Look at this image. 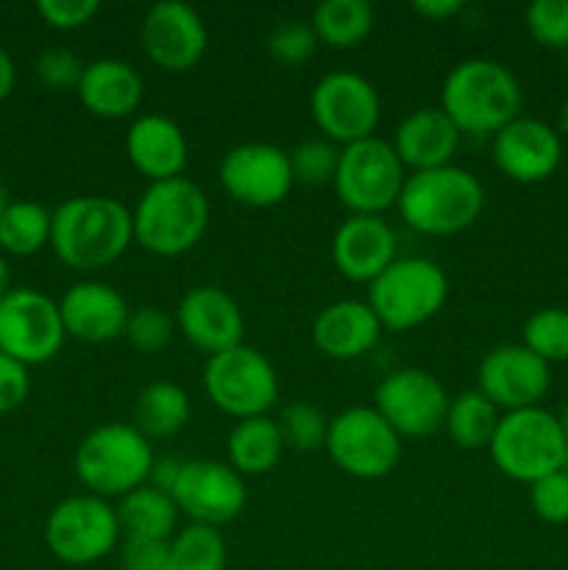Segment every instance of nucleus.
Returning <instances> with one entry per match:
<instances>
[{"mask_svg": "<svg viewBox=\"0 0 568 570\" xmlns=\"http://www.w3.org/2000/svg\"><path fill=\"white\" fill-rule=\"evenodd\" d=\"M527 31L543 48H568V0H535L527 6Z\"/></svg>", "mask_w": 568, "mask_h": 570, "instance_id": "37", "label": "nucleus"}, {"mask_svg": "<svg viewBox=\"0 0 568 570\" xmlns=\"http://www.w3.org/2000/svg\"><path fill=\"white\" fill-rule=\"evenodd\" d=\"M14 81H17V67H14V61H11L9 50L0 45V104H3V100L11 95Z\"/></svg>", "mask_w": 568, "mask_h": 570, "instance_id": "47", "label": "nucleus"}, {"mask_svg": "<svg viewBox=\"0 0 568 570\" xmlns=\"http://www.w3.org/2000/svg\"><path fill=\"white\" fill-rule=\"evenodd\" d=\"M529 504L543 523L568 527V473L557 471L529 484Z\"/></svg>", "mask_w": 568, "mask_h": 570, "instance_id": "40", "label": "nucleus"}, {"mask_svg": "<svg viewBox=\"0 0 568 570\" xmlns=\"http://www.w3.org/2000/svg\"><path fill=\"white\" fill-rule=\"evenodd\" d=\"M217 178L228 198L251 209L278 206L295 184L290 154L271 142H243L232 148L217 167Z\"/></svg>", "mask_w": 568, "mask_h": 570, "instance_id": "16", "label": "nucleus"}, {"mask_svg": "<svg viewBox=\"0 0 568 570\" xmlns=\"http://www.w3.org/2000/svg\"><path fill=\"white\" fill-rule=\"evenodd\" d=\"M84 109L100 120H123L143 104L145 83L137 67L123 59H95L84 65L76 87Z\"/></svg>", "mask_w": 568, "mask_h": 570, "instance_id": "26", "label": "nucleus"}, {"mask_svg": "<svg viewBox=\"0 0 568 570\" xmlns=\"http://www.w3.org/2000/svg\"><path fill=\"white\" fill-rule=\"evenodd\" d=\"M493 465L512 482L535 484L549 473L562 471L566 432L560 417L543 406L505 412L488 445Z\"/></svg>", "mask_w": 568, "mask_h": 570, "instance_id": "7", "label": "nucleus"}, {"mask_svg": "<svg viewBox=\"0 0 568 570\" xmlns=\"http://www.w3.org/2000/svg\"><path fill=\"white\" fill-rule=\"evenodd\" d=\"M566 546H568V538H566Z\"/></svg>", "mask_w": 568, "mask_h": 570, "instance_id": "53", "label": "nucleus"}, {"mask_svg": "<svg viewBox=\"0 0 568 570\" xmlns=\"http://www.w3.org/2000/svg\"><path fill=\"white\" fill-rule=\"evenodd\" d=\"M123 337L143 354H156L173 340V317L161 306H137L128 315Z\"/></svg>", "mask_w": 568, "mask_h": 570, "instance_id": "38", "label": "nucleus"}, {"mask_svg": "<svg viewBox=\"0 0 568 570\" xmlns=\"http://www.w3.org/2000/svg\"><path fill=\"white\" fill-rule=\"evenodd\" d=\"M134 243L154 256H182L204 239L209 198L189 178L150 181L131 209Z\"/></svg>", "mask_w": 568, "mask_h": 570, "instance_id": "2", "label": "nucleus"}, {"mask_svg": "<svg viewBox=\"0 0 568 570\" xmlns=\"http://www.w3.org/2000/svg\"><path fill=\"white\" fill-rule=\"evenodd\" d=\"M404 165L388 139L368 137L340 148L334 193L351 215H382L399 204Z\"/></svg>", "mask_w": 568, "mask_h": 570, "instance_id": "8", "label": "nucleus"}, {"mask_svg": "<svg viewBox=\"0 0 568 570\" xmlns=\"http://www.w3.org/2000/svg\"><path fill=\"white\" fill-rule=\"evenodd\" d=\"M332 259L349 282L371 284L395 262V232L382 215H349L334 232Z\"/></svg>", "mask_w": 568, "mask_h": 570, "instance_id": "21", "label": "nucleus"}, {"mask_svg": "<svg viewBox=\"0 0 568 570\" xmlns=\"http://www.w3.org/2000/svg\"><path fill=\"white\" fill-rule=\"evenodd\" d=\"M154 460L150 440L134 423H104L78 443L72 465L89 493L109 501L148 484Z\"/></svg>", "mask_w": 568, "mask_h": 570, "instance_id": "5", "label": "nucleus"}, {"mask_svg": "<svg viewBox=\"0 0 568 570\" xmlns=\"http://www.w3.org/2000/svg\"><path fill=\"white\" fill-rule=\"evenodd\" d=\"M126 154L128 161L148 181H167V178L182 176L187 167L189 145L176 120L150 111V115L137 117L128 128Z\"/></svg>", "mask_w": 568, "mask_h": 570, "instance_id": "24", "label": "nucleus"}, {"mask_svg": "<svg viewBox=\"0 0 568 570\" xmlns=\"http://www.w3.org/2000/svg\"><path fill=\"white\" fill-rule=\"evenodd\" d=\"M499 417V410L479 390H466V393L449 399L443 429L454 445L466 451H479L490 445Z\"/></svg>", "mask_w": 568, "mask_h": 570, "instance_id": "31", "label": "nucleus"}, {"mask_svg": "<svg viewBox=\"0 0 568 570\" xmlns=\"http://www.w3.org/2000/svg\"><path fill=\"white\" fill-rule=\"evenodd\" d=\"M204 390L217 410L245 421L276 404L278 373L259 348L239 343L206 360Z\"/></svg>", "mask_w": 568, "mask_h": 570, "instance_id": "9", "label": "nucleus"}, {"mask_svg": "<svg viewBox=\"0 0 568 570\" xmlns=\"http://www.w3.org/2000/svg\"><path fill=\"white\" fill-rule=\"evenodd\" d=\"M170 495L189 523L212 529L232 523L248 501L245 479L228 462L217 460L184 462Z\"/></svg>", "mask_w": 568, "mask_h": 570, "instance_id": "15", "label": "nucleus"}, {"mask_svg": "<svg viewBox=\"0 0 568 570\" xmlns=\"http://www.w3.org/2000/svg\"><path fill=\"white\" fill-rule=\"evenodd\" d=\"M134 243L131 212L109 195H76L61 200L50 223V248L72 271H100L120 259Z\"/></svg>", "mask_w": 568, "mask_h": 570, "instance_id": "1", "label": "nucleus"}, {"mask_svg": "<svg viewBox=\"0 0 568 570\" xmlns=\"http://www.w3.org/2000/svg\"><path fill=\"white\" fill-rule=\"evenodd\" d=\"M460 139V128L440 106H421L399 122L390 145L401 165L410 167L412 173H421L451 165Z\"/></svg>", "mask_w": 568, "mask_h": 570, "instance_id": "23", "label": "nucleus"}, {"mask_svg": "<svg viewBox=\"0 0 568 570\" xmlns=\"http://www.w3.org/2000/svg\"><path fill=\"white\" fill-rule=\"evenodd\" d=\"M226 540L217 529L189 523L167 543L170 570H226Z\"/></svg>", "mask_w": 568, "mask_h": 570, "instance_id": "33", "label": "nucleus"}, {"mask_svg": "<svg viewBox=\"0 0 568 570\" xmlns=\"http://www.w3.org/2000/svg\"><path fill=\"white\" fill-rule=\"evenodd\" d=\"M551 387V365L523 343L496 345L477 371V390L501 412L540 406Z\"/></svg>", "mask_w": 568, "mask_h": 570, "instance_id": "17", "label": "nucleus"}, {"mask_svg": "<svg viewBox=\"0 0 568 570\" xmlns=\"http://www.w3.org/2000/svg\"><path fill=\"white\" fill-rule=\"evenodd\" d=\"M555 131H557V134H560V137H566V134H568V95H566V98H562L560 109H557Z\"/></svg>", "mask_w": 568, "mask_h": 570, "instance_id": "48", "label": "nucleus"}, {"mask_svg": "<svg viewBox=\"0 0 568 570\" xmlns=\"http://www.w3.org/2000/svg\"><path fill=\"white\" fill-rule=\"evenodd\" d=\"M115 510L126 540H159V543L173 538V529L182 515L173 495L154 484H143L126 493Z\"/></svg>", "mask_w": 568, "mask_h": 570, "instance_id": "27", "label": "nucleus"}, {"mask_svg": "<svg viewBox=\"0 0 568 570\" xmlns=\"http://www.w3.org/2000/svg\"><path fill=\"white\" fill-rule=\"evenodd\" d=\"M143 50L156 67L167 72H187L204 59L209 31L198 11L182 0L154 3L139 28Z\"/></svg>", "mask_w": 568, "mask_h": 570, "instance_id": "18", "label": "nucleus"}, {"mask_svg": "<svg viewBox=\"0 0 568 570\" xmlns=\"http://www.w3.org/2000/svg\"><path fill=\"white\" fill-rule=\"evenodd\" d=\"M59 312L67 337L92 345L123 337L128 315H131L126 298L106 282L72 284L59 301Z\"/></svg>", "mask_w": 568, "mask_h": 570, "instance_id": "22", "label": "nucleus"}, {"mask_svg": "<svg viewBox=\"0 0 568 570\" xmlns=\"http://www.w3.org/2000/svg\"><path fill=\"white\" fill-rule=\"evenodd\" d=\"M373 410L399 438H429L445 423L449 395L438 376L421 367H401L379 382Z\"/></svg>", "mask_w": 568, "mask_h": 570, "instance_id": "14", "label": "nucleus"}, {"mask_svg": "<svg viewBox=\"0 0 568 570\" xmlns=\"http://www.w3.org/2000/svg\"><path fill=\"white\" fill-rule=\"evenodd\" d=\"M228 465L239 476H262L278 465L284 454V440L273 417H245L228 434Z\"/></svg>", "mask_w": 568, "mask_h": 570, "instance_id": "28", "label": "nucleus"}, {"mask_svg": "<svg viewBox=\"0 0 568 570\" xmlns=\"http://www.w3.org/2000/svg\"><path fill=\"white\" fill-rule=\"evenodd\" d=\"M176 323L184 340L209 356L239 345L245 334L243 309L226 289L215 284L187 289L178 301Z\"/></svg>", "mask_w": 568, "mask_h": 570, "instance_id": "20", "label": "nucleus"}, {"mask_svg": "<svg viewBox=\"0 0 568 570\" xmlns=\"http://www.w3.org/2000/svg\"><path fill=\"white\" fill-rule=\"evenodd\" d=\"M493 161L518 184L549 178L562 161V137L538 117H521L493 134Z\"/></svg>", "mask_w": 568, "mask_h": 570, "instance_id": "19", "label": "nucleus"}, {"mask_svg": "<svg viewBox=\"0 0 568 570\" xmlns=\"http://www.w3.org/2000/svg\"><path fill=\"white\" fill-rule=\"evenodd\" d=\"M412 11L421 14L423 20H432V22H443L449 17L460 14L462 3L460 0H412Z\"/></svg>", "mask_w": 568, "mask_h": 570, "instance_id": "46", "label": "nucleus"}, {"mask_svg": "<svg viewBox=\"0 0 568 570\" xmlns=\"http://www.w3.org/2000/svg\"><path fill=\"white\" fill-rule=\"evenodd\" d=\"M521 83L510 67L493 59H466L454 65L440 89V109L460 134H490L512 122L521 111Z\"/></svg>", "mask_w": 568, "mask_h": 570, "instance_id": "4", "label": "nucleus"}, {"mask_svg": "<svg viewBox=\"0 0 568 570\" xmlns=\"http://www.w3.org/2000/svg\"><path fill=\"white\" fill-rule=\"evenodd\" d=\"M560 423H562V432H566V438H568V406H566V412L560 415Z\"/></svg>", "mask_w": 568, "mask_h": 570, "instance_id": "51", "label": "nucleus"}, {"mask_svg": "<svg viewBox=\"0 0 568 570\" xmlns=\"http://www.w3.org/2000/svg\"><path fill=\"white\" fill-rule=\"evenodd\" d=\"M59 304L31 287H11L0 301V351L26 367L45 365L65 345Z\"/></svg>", "mask_w": 568, "mask_h": 570, "instance_id": "12", "label": "nucleus"}, {"mask_svg": "<svg viewBox=\"0 0 568 570\" xmlns=\"http://www.w3.org/2000/svg\"><path fill=\"white\" fill-rule=\"evenodd\" d=\"M182 465L184 460H178V456H156L148 484L165 490V493H173V484H176L178 473H182Z\"/></svg>", "mask_w": 568, "mask_h": 570, "instance_id": "45", "label": "nucleus"}, {"mask_svg": "<svg viewBox=\"0 0 568 570\" xmlns=\"http://www.w3.org/2000/svg\"><path fill=\"white\" fill-rule=\"evenodd\" d=\"M278 434L284 440V449L293 451H317L326 449L329 417L321 406L310 401H290L276 417Z\"/></svg>", "mask_w": 568, "mask_h": 570, "instance_id": "34", "label": "nucleus"}, {"mask_svg": "<svg viewBox=\"0 0 568 570\" xmlns=\"http://www.w3.org/2000/svg\"><path fill=\"white\" fill-rule=\"evenodd\" d=\"M312 31L317 42L334 50L360 45L373 31V6L368 0H321L312 11Z\"/></svg>", "mask_w": 568, "mask_h": 570, "instance_id": "30", "label": "nucleus"}, {"mask_svg": "<svg viewBox=\"0 0 568 570\" xmlns=\"http://www.w3.org/2000/svg\"><path fill=\"white\" fill-rule=\"evenodd\" d=\"M326 451L354 479H382L401 460V438L373 406H349L329 421Z\"/></svg>", "mask_w": 568, "mask_h": 570, "instance_id": "11", "label": "nucleus"}, {"mask_svg": "<svg viewBox=\"0 0 568 570\" xmlns=\"http://www.w3.org/2000/svg\"><path fill=\"white\" fill-rule=\"evenodd\" d=\"M312 120L329 142L351 145L373 137L382 117V100L365 76L351 70L326 72L310 98Z\"/></svg>", "mask_w": 568, "mask_h": 570, "instance_id": "13", "label": "nucleus"}, {"mask_svg": "<svg viewBox=\"0 0 568 570\" xmlns=\"http://www.w3.org/2000/svg\"><path fill=\"white\" fill-rule=\"evenodd\" d=\"M123 529L117 510L100 495H72L56 504L45 521V543L67 566H92L117 549Z\"/></svg>", "mask_w": 568, "mask_h": 570, "instance_id": "10", "label": "nucleus"}, {"mask_svg": "<svg viewBox=\"0 0 568 570\" xmlns=\"http://www.w3.org/2000/svg\"><path fill=\"white\" fill-rule=\"evenodd\" d=\"M382 323L373 315L368 301L343 298L323 306L312 323V340L317 351L332 360H360L368 351L376 348L382 337Z\"/></svg>", "mask_w": 568, "mask_h": 570, "instance_id": "25", "label": "nucleus"}, {"mask_svg": "<svg viewBox=\"0 0 568 570\" xmlns=\"http://www.w3.org/2000/svg\"><path fill=\"white\" fill-rule=\"evenodd\" d=\"M11 206V198H9V189L3 187V184H0V217L6 215V209H9Z\"/></svg>", "mask_w": 568, "mask_h": 570, "instance_id": "50", "label": "nucleus"}, {"mask_svg": "<svg viewBox=\"0 0 568 570\" xmlns=\"http://www.w3.org/2000/svg\"><path fill=\"white\" fill-rule=\"evenodd\" d=\"M28 393H31V376H28V367L0 351V415L14 412L17 406L26 404Z\"/></svg>", "mask_w": 568, "mask_h": 570, "instance_id": "43", "label": "nucleus"}, {"mask_svg": "<svg viewBox=\"0 0 568 570\" xmlns=\"http://www.w3.org/2000/svg\"><path fill=\"white\" fill-rule=\"evenodd\" d=\"M193 415L187 390L176 382H150L139 390L134 401V426L148 440L176 438Z\"/></svg>", "mask_w": 568, "mask_h": 570, "instance_id": "29", "label": "nucleus"}, {"mask_svg": "<svg viewBox=\"0 0 568 570\" xmlns=\"http://www.w3.org/2000/svg\"><path fill=\"white\" fill-rule=\"evenodd\" d=\"M37 70V78L50 89H76L78 81H81L84 65L78 61L76 53L65 48L45 50L42 56L33 65Z\"/></svg>", "mask_w": 568, "mask_h": 570, "instance_id": "41", "label": "nucleus"}, {"mask_svg": "<svg viewBox=\"0 0 568 570\" xmlns=\"http://www.w3.org/2000/svg\"><path fill=\"white\" fill-rule=\"evenodd\" d=\"M167 543H159V540H126L120 549V570H170V566H167Z\"/></svg>", "mask_w": 568, "mask_h": 570, "instance_id": "44", "label": "nucleus"}, {"mask_svg": "<svg viewBox=\"0 0 568 570\" xmlns=\"http://www.w3.org/2000/svg\"><path fill=\"white\" fill-rule=\"evenodd\" d=\"M399 215L412 232L451 237L477 223L484 209V187L471 170L457 165L407 176L399 195Z\"/></svg>", "mask_w": 568, "mask_h": 570, "instance_id": "3", "label": "nucleus"}, {"mask_svg": "<svg viewBox=\"0 0 568 570\" xmlns=\"http://www.w3.org/2000/svg\"><path fill=\"white\" fill-rule=\"evenodd\" d=\"M11 289V271H9V262H6V256L0 254V301L6 298V293Z\"/></svg>", "mask_w": 568, "mask_h": 570, "instance_id": "49", "label": "nucleus"}, {"mask_svg": "<svg viewBox=\"0 0 568 570\" xmlns=\"http://www.w3.org/2000/svg\"><path fill=\"white\" fill-rule=\"evenodd\" d=\"M100 11L98 0H39L37 14L56 31H72L92 20Z\"/></svg>", "mask_w": 568, "mask_h": 570, "instance_id": "42", "label": "nucleus"}, {"mask_svg": "<svg viewBox=\"0 0 568 570\" xmlns=\"http://www.w3.org/2000/svg\"><path fill=\"white\" fill-rule=\"evenodd\" d=\"M53 212L33 200H11L0 217V248L11 256H33L50 245Z\"/></svg>", "mask_w": 568, "mask_h": 570, "instance_id": "32", "label": "nucleus"}, {"mask_svg": "<svg viewBox=\"0 0 568 570\" xmlns=\"http://www.w3.org/2000/svg\"><path fill=\"white\" fill-rule=\"evenodd\" d=\"M340 148L329 139H304L290 150V167H293L295 181L306 184V187H323V184L334 181L337 173Z\"/></svg>", "mask_w": 568, "mask_h": 570, "instance_id": "36", "label": "nucleus"}, {"mask_svg": "<svg viewBox=\"0 0 568 570\" xmlns=\"http://www.w3.org/2000/svg\"><path fill=\"white\" fill-rule=\"evenodd\" d=\"M523 345L546 365L568 362V309L546 306L529 315V321L523 323Z\"/></svg>", "mask_w": 568, "mask_h": 570, "instance_id": "35", "label": "nucleus"}, {"mask_svg": "<svg viewBox=\"0 0 568 570\" xmlns=\"http://www.w3.org/2000/svg\"><path fill=\"white\" fill-rule=\"evenodd\" d=\"M562 471L568 473V438H566V456H562Z\"/></svg>", "mask_w": 568, "mask_h": 570, "instance_id": "52", "label": "nucleus"}, {"mask_svg": "<svg viewBox=\"0 0 568 570\" xmlns=\"http://www.w3.org/2000/svg\"><path fill=\"white\" fill-rule=\"evenodd\" d=\"M449 276L427 256H395L388 271L368 284V306L388 332H410L443 309Z\"/></svg>", "mask_w": 568, "mask_h": 570, "instance_id": "6", "label": "nucleus"}, {"mask_svg": "<svg viewBox=\"0 0 568 570\" xmlns=\"http://www.w3.org/2000/svg\"><path fill=\"white\" fill-rule=\"evenodd\" d=\"M317 37L312 22L306 20H282L267 37V53L282 65H301L312 59L317 50Z\"/></svg>", "mask_w": 568, "mask_h": 570, "instance_id": "39", "label": "nucleus"}]
</instances>
